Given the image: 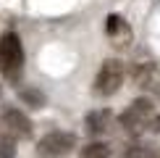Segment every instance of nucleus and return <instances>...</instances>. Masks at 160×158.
<instances>
[{
	"mask_svg": "<svg viewBox=\"0 0 160 158\" xmlns=\"http://www.w3.org/2000/svg\"><path fill=\"white\" fill-rule=\"evenodd\" d=\"M76 148V134L71 132H48L37 142V158H63Z\"/></svg>",
	"mask_w": 160,
	"mask_h": 158,
	"instance_id": "obj_3",
	"label": "nucleus"
},
{
	"mask_svg": "<svg viewBox=\"0 0 160 158\" xmlns=\"http://www.w3.org/2000/svg\"><path fill=\"white\" fill-rule=\"evenodd\" d=\"M18 97H21L26 105H32V108H42L45 105V95L39 90H34V87H21L18 90Z\"/></svg>",
	"mask_w": 160,
	"mask_h": 158,
	"instance_id": "obj_9",
	"label": "nucleus"
},
{
	"mask_svg": "<svg viewBox=\"0 0 160 158\" xmlns=\"http://www.w3.org/2000/svg\"><path fill=\"white\" fill-rule=\"evenodd\" d=\"M152 79H155V66L152 63H139L134 69V82L139 84V87H147Z\"/></svg>",
	"mask_w": 160,
	"mask_h": 158,
	"instance_id": "obj_10",
	"label": "nucleus"
},
{
	"mask_svg": "<svg viewBox=\"0 0 160 158\" xmlns=\"http://www.w3.org/2000/svg\"><path fill=\"white\" fill-rule=\"evenodd\" d=\"M123 158H155V153H152L147 145H131L123 153Z\"/></svg>",
	"mask_w": 160,
	"mask_h": 158,
	"instance_id": "obj_11",
	"label": "nucleus"
},
{
	"mask_svg": "<svg viewBox=\"0 0 160 158\" xmlns=\"http://www.w3.org/2000/svg\"><path fill=\"white\" fill-rule=\"evenodd\" d=\"M105 32H108L110 37H116V40L121 37V34H131L129 26H126V21H123L121 16H116V13H110V16L105 18Z\"/></svg>",
	"mask_w": 160,
	"mask_h": 158,
	"instance_id": "obj_8",
	"label": "nucleus"
},
{
	"mask_svg": "<svg viewBox=\"0 0 160 158\" xmlns=\"http://www.w3.org/2000/svg\"><path fill=\"white\" fill-rule=\"evenodd\" d=\"M150 129L155 132V134H160V116H152V121H150Z\"/></svg>",
	"mask_w": 160,
	"mask_h": 158,
	"instance_id": "obj_13",
	"label": "nucleus"
},
{
	"mask_svg": "<svg viewBox=\"0 0 160 158\" xmlns=\"http://www.w3.org/2000/svg\"><path fill=\"white\" fill-rule=\"evenodd\" d=\"M118 121H121V127H123L126 132L139 134V132L152 121V103H150V97H137V100L121 113Z\"/></svg>",
	"mask_w": 160,
	"mask_h": 158,
	"instance_id": "obj_4",
	"label": "nucleus"
},
{
	"mask_svg": "<svg viewBox=\"0 0 160 158\" xmlns=\"http://www.w3.org/2000/svg\"><path fill=\"white\" fill-rule=\"evenodd\" d=\"M79 158H110V145L108 142H89L79 150Z\"/></svg>",
	"mask_w": 160,
	"mask_h": 158,
	"instance_id": "obj_7",
	"label": "nucleus"
},
{
	"mask_svg": "<svg viewBox=\"0 0 160 158\" xmlns=\"http://www.w3.org/2000/svg\"><path fill=\"white\" fill-rule=\"evenodd\" d=\"M24 69V45L16 32L0 34V74L5 79H18Z\"/></svg>",
	"mask_w": 160,
	"mask_h": 158,
	"instance_id": "obj_1",
	"label": "nucleus"
},
{
	"mask_svg": "<svg viewBox=\"0 0 160 158\" xmlns=\"http://www.w3.org/2000/svg\"><path fill=\"white\" fill-rule=\"evenodd\" d=\"M84 127L87 132H89L92 137H100V134H105L110 127V111L108 108H97V111H89L84 118Z\"/></svg>",
	"mask_w": 160,
	"mask_h": 158,
	"instance_id": "obj_6",
	"label": "nucleus"
},
{
	"mask_svg": "<svg viewBox=\"0 0 160 158\" xmlns=\"http://www.w3.org/2000/svg\"><path fill=\"white\" fill-rule=\"evenodd\" d=\"M0 127L5 129V134L13 137V140H26V137H32V118L24 113V111L18 108H5L3 113H0Z\"/></svg>",
	"mask_w": 160,
	"mask_h": 158,
	"instance_id": "obj_5",
	"label": "nucleus"
},
{
	"mask_svg": "<svg viewBox=\"0 0 160 158\" xmlns=\"http://www.w3.org/2000/svg\"><path fill=\"white\" fill-rule=\"evenodd\" d=\"M16 155V140L13 137H0V158H13Z\"/></svg>",
	"mask_w": 160,
	"mask_h": 158,
	"instance_id": "obj_12",
	"label": "nucleus"
},
{
	"mask_svg": "<svg viewBox=\"0 0 160 158\" xmlns=\"http://www.w3.org/2000/svg\"><path fill=\"white\" fill-rule=\"evenodd\" d=\"M123 76H126V69H123L121 61H116V58L102 61V66H100V71L95 76V92L102 95V97L116 95L121 90V84H123Z\"/></svg>",
	"mask_w": 160,
	"mask_h": 158,
	"instance_id": "obj_2",
	"label": "nucleus"
}]
</instances>
